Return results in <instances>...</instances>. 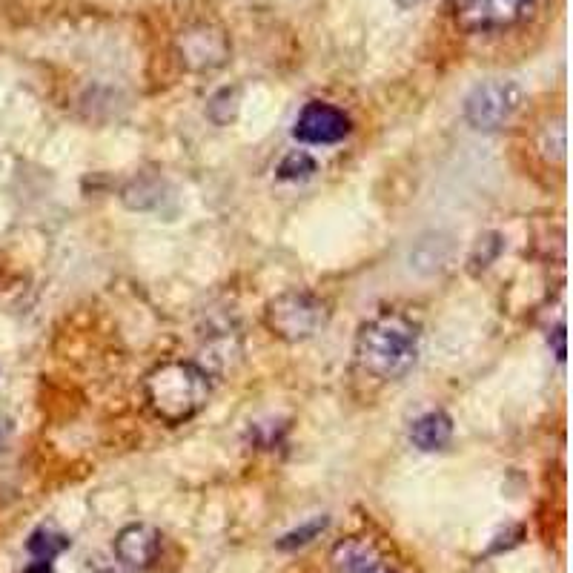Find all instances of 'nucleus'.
<instances>
[{
    "instance_id": "obj_1",
    "label": "nucleus",
    "mask_w": 573,
    "mask_h": 573,
    "mask_svg": "<svg viewBox=\"0 0 573 573\" xmlns=\"http://www.w3.org/2000/svg\"><path fill=\"white\" fill-rule=\"evenodd\" d=\"M419 347L422 327L404 313L384 310L361 324L353 356L364 376L376 382H402L419 361Z\"/></svg>"
},
{
    "instance_id": "obj_2",
    "label": "nucleus",
    "mask_w": 573,
    "mask_h": 573,
    "mask_svg": "<svg viewBox=\"0 0 573 573\" xmlns=\"http://www.w3.org/2000/svg\"><path fill=\"white\" fill-rule=\"evenodd\" d=\"M144 396L149 410L164 425H187L210 402L213 376L195 361H164L147 373Z\"/></svg>"
},
{
    "instance_id": "obj_3",
    "label": "nucleus",
    "mask_w": 573,
    "mask_h": 573,
    "mask_svg": "<svg viewBox=\"0 0 573 573\" xmlns=\"http://www.w3.org/2000/svg\"><path fill=\"white\" fill-rule=\"evenodd\" d=\"M327 321H330L327 301H321L316 293H307V290L278 293L264 307L267 330L276 339L287 341V344H298V341L319 336L321 330L327 327Z\"/></svg>"
},
{
    "instance_id": "obj_4",
    "label": "nucleus",
    "mask_w": 573,
    "mask_h": 573,
    "mask_svg": "<svg viewBox=\"0 0 573 573\" xmlns=\"http://www.w3.org/2000/svg\"><path fill=\"white\" fill-rule=\"evenodd\" d=\"M522 104V86L513 81H485L465 98V121L479 132L502 129Z\"/></svg>"
},
{
    "instance_id": "obj_5",
    "label": "nucleus",
    "mask_w": 573,
    "mask_h": 573,
    "mask_svg": "<svg viewBox=\"0 0 573 573\" xmlns=\"http://www.w3.org/2000/svg\"><path fill=\"white\" fill-rule=\"evenodd\" d=\"M536 0H453L456 26L465 32H499L522 23Z\"/></svg>"
},
{
    "instance_id": "obj_6",
    "label": "nucleus",
    "mask_w": 573,
    "mask_h": 573,
    "mask_svg": "<svg viewBox=\"0 0 573 573\" xmlns=\"http://www.w3.org/2000/svg\"><path fill=\"white\" fill-rule=\"evenodd\" d=\"M175 52L190 72H210V69L227 64L230 38L215 23H192L178 35Z\"/></svg>"
},
{
    "instance_id": "obj_7",
    "label": "nucleus",
    "mask_w": 573,
    "mask_h": 573,
    "mask_svg": "<svg viewBox=\"0 0 573 573\" xmlns=\"http://www.w3.org/2000/svg\"><path fill=\"white\" fill-rule=\"evenodd\" d=\"M347 135H350V118L339 107L321 101H313L301 109L293 127V138L310 147H330L344 141Z\"/></svg>"
},
{
    "instance_id": "obj_8",
    "label": "nucleus",
    "mask_w": 573,
    "mask_h": 573,
    "mask_svg": "<svg viewBox=\"0 0 573 573\" xmlns=\"http://www.w3.org/2000/svg\"><path fill=\"white\" fill-rule=\"evenodd\" d=\"M158 553H161V531L147 522H132L115 536V556L127 568H135V571L152 568Z\"/></svg>"
},
{
    "instance_id": "obj_9",
    "label": "nucleus",
    "mask_w": 573,
    "mask_h": 573,
    "mask_svg": "<svg viewBox=\"0 0 573 573\" xmlns=\"http://www.w3.org/2000/svg\"><path fill=\"white\" fill-rule=\"evenodd\" d=\"M453 439V419L445 410H430L410 427V442L422 453H436Z\"/></svg>"
},
{
    "instance_id": "obj_10",
    "label": "nucleus",
    "mask_w": 573,
    "mask_h": 573,
    "mask_svg": "<svg viewBox=\"0 0 573 573\" xmlns=\"http://www.w3.org/2000/svg\"><path fill=\"white\" fill-rule=\"evenodd\" d=\"M376 559H382L379 548L370 542V539H361V536H350V539H341L339 545L330 551V571L333 573H359L367 565H373Z\"/></svg>"
},
{
    "instance_id": "obj_11",
    "label": "nucleus",
    "mask_w": 573,
    "mask_h": 573,
    "mask_svg": "<svg viewBox=\"0 0 573 573\" xmlns=\"http://www.w3.org/2000/svg\"><path fill=\"white\" fill-rule=\"evenodd\" d=\"M66 548H69V536L52 531V528H38L26 542V551L32 553L35 559H49V562L55 556H61Z\"/></svg>"
},
{
    "instance_id": "obj_12",
    "label": "nucleus",
    "mask_w": 573,
    "mask_h": 573,
    "mask_svg": "<svg viewBox=\"0 0 573 573\" xmlns=\"http://www.w3.org/2000/svg\"><path fill=\"white\" fill-rule=\"evenodd\" d=\"M327 525H330V519H327V516H316V519L304 522V525L296 528V531L284 533V536L276 542V548L278 551H298V548L310 545L313 539H319L321 533L327 531Z\"/></svg>"
},
{
    "instance_id": "obj_13",
    "label": "nucleus",
    "mask_w": 573,
    "mask_h": 573,
    "mask_svg": "<svg viewBox=\"0 0 573 573\" xmlns=\"http://www.w3.org/2000/svg\"><path fill=\"white\" fill-rule=\"evenodd\" d=\"M313 172H316L313 155H307V152H290V155L281 161V167H278V178H281V181H304V178H310Z\"/></svg>"
},
{
    "instance_id": "obj_14",
    "label": "nucleus",
    "mask_w": 573,
    "mask_h": 573,
    "mask_svg": "<svg viewBox=\"0 0 573 573\" xmlns=\"http://www.w3.org/2000/svg\"><path fill=\"white\" fill-rule=\"evenodd\" d=\"M553 344H556V347H553V350H556V359L565 361V327H562V324L553 330Z\"/></svg>"
},
{
    "instance_id": "obj_15",
    "label": "nucleus",
    "mask_w": 573,
    "mask_h": 573,
    "mask_svg": "<svg viewBox=\"0 0 573 573\" xmlns=\"http://www.w3.org/2000/svg\"><path fill=\"white\" fill-rule=\"evenodd\" d=\"M23 573H55L52 571V562L49 559H35V562H29Z\"/></svg>"
},
{
    "instance_id": "obj_16",
    "label": "nucleus",
    "mask_w": 573,
    "mask_h": 573,
    "mask_svg": "<svg viewBox=\"0 0 573 573\" xmlns=\"http://www.w3.org/2000/svg\"><path fill=\"white\" fill-rule=\"evenodd\" d=\"M359 573H399V571H396V568H390L384 559H376L373 565H367V568H364V571H359Z\"/></svg>"
},
{
    "instance_id": "obj_17",
    "label": "nucleus",
    "mask_w": 573,
    "mask_h": 573,
    "mask_svg": "<svg viewBox=\"0 0 573 573\" xmlns=\"http://www.w3.org/2000/svg\"><path fill=\"white\" fill-rule=\"evenodd\" d=\"M425 0H396V6L399 9H413V6H422Z\"/></svg>"
},
{
    "instance_id": "obj_18",
    "label": "nucleus",
    "mask_w": 573,
    "mask_h": 573,
    "mask_svg": "<svg viewBox=\"0 0 573 573\" xmlns=\"http://www.w3.org/2000/svg\"><path fill=\"white\" fill-rule=\"evenodd\" d=\"M0 439H3V430H0Z\"/></svg>"
}]
</instances>
